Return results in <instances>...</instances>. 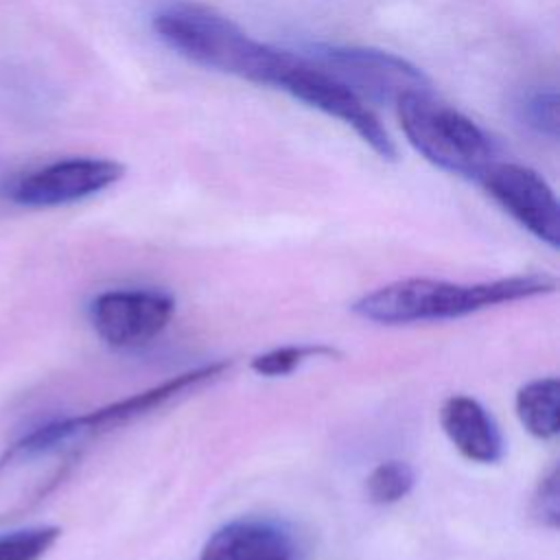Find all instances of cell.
Wrapping results in <instances>:
<instances>
[{
    "mask_svg": "<svg viewBox=\"0 0 560 560\" xmlns=\"http://www.w3.org/2000/svg\"><path fill=\"white\" fill-rule=\"evenodd\" d=\"M155 35L188 61L280 90L298 55L247 35L238 24L199 2H173L153 20Z\"/></svg>",
    "mask_w": 560,
    "mask_h": 560,
    "instance_id": "7a4b0ae2",
    "label": "cell"
},
{
    "mask_svg": "<svg viewBox=\"0 0 560 560\" xmlns=\"http://www.w3.org/2000/svg\"><path fill=\"white\" fill-rule=\"evenodd\" d=\"M175 300L151 287H125L101 291L88 306V319L98 339L114 350L149 346L171 324Z\"/></svg>",
    "mask_w": 560,
    "mask_h": 560,
    "instance_id": "8992f818",
    "label": "cell"
},
{
    "mask_svg": "<svg viewBox=\"0 0 560 560\" xmlns=\"http://www.w3.org/2000/svg\"><path fill=\"white\" fill-rule=\"evenodd\" d=\"M280 90L352 127L359 138L370 144L372 151L383 160L396 158V147L387 129L381 125L378 116L368 107V103L308 57H295L291 70L280 83Z\"/></svg>",
    "mask_w": 560,
    "mask_h": 560,
    "instance_id": "52a82bcc",
    "label": "cell"
},
{
    "mask_svg": "<svg viewBox=\"0 0 560 560\" xmlns=\"http://www.w3.org/2000/svg\"><path fill=\"white\" fill-rule=\"evenodd\" d=\"M88 435L74 418H57L15 440L0 455V525L33 512L68 475Z\"/></svg>",
    "mask_w": 560,
    "mask_h": 560,
    "instance_id": "3957f363",
    "label": "cell"
},
{
    "mask_svg": "<svg viewBox=\"0 0 560 560\" xmlns=\"http://www.w3.org/2000/svg\"><path fill=\"white\" fill-rule=\"evenodd\" d=\"M479 182L516 223L551 249H558L560 206L542 175L523 164L494 162Z\"/></svg>",
    "mask_w": 560,
    "mask_h": 560,
    "instance_id": "9c48e42d",
    "label": "cell"
},
{
    "mask_svg": "<svg viewBox=\"0 0 560 560\" xmlns=\"http://www.w3.org/2000/svg\"><path fill=\"white\" fill-rule=\"evenodd\" d=\"M440 427L455 451L468 462L497 464L505 453L497 420L472 396H448L440 407Z\"/></svg>",
    "mask_w": 560,
    "mask_h": 560,
    "instance_id": "8fae6325",
    "label": "cell"
},
{
    "mask_svg": "<svg viewBox=\"0 0 560 560\" xmlns=\"http://www.w3.org/2000/svg\"><path fill=\"white\" fill-rule=\"evenodd\" d=\"M416 486V470L409 462H378L365 477V494L374 505H394L402 501Z\"/></svg>",
    "mask_w": 560,
    "mask_h": 560,
    "instance_id": "4fadbf2b",
    "label": "cell"
},
{
    "mask_svg": "<svg viewBox=\"0 0 560 560\" xmlns=\"http://www.w3.org/2000/svg\"><path fill=\"white\" fill-rule=\"evenodd\" d=\"M330 77L339 79L363 101H398L416 90H429V79L407 59L368 46L322 44L308 57Z\"/></svg>",
    "mask_w": 560,
    "mask_h": 560,
    "instance_id": "5b68a950",
    "label": "cell"
},
{
    "mask_svg": "<svg viewBox=\"0 0 560 560\" xmlns=\"http://www.w3.org/2000/svg\"><path fill=\"white\" fill-rule=\"evenodd\" d=\"M551 291H556V280L545 273H525L483 282L405 278L363 293L352 304V313L385 326L446 322Z\"/></svg>",
    "mask_w": 560,
    "mask_h": 560,
    "instance_id": "6da1fadb",
    "label": "cell"
},
{
    "mask_svg": "<svg viewBox=\"0 0 560 560\" xmlns=\"http://www.w3.org/2000/svg\"><path fill=\"white\" fill-rule=\"evenodd\" d=\"M532 518L547 527L556 529L560 523V488H558V468L551 466L547 475L538 481L532 499H529Z\"/></svg>",
    "mask_w": 560,
    "mask_h": 560,
    "instance_id": "e0dca14e",
    "label": "cell"
},
{
    "mask_svg": "<svg viewBox=\"0 0 560 560\" xmlns=\"http://www.w3.org/2000/svg\"><path fill=\"white\" fill-rule=\"evenodd\" d=\"M398 122L409 144L433 166L481 179L494 164L488 136L459 109L433 98L429 90L398 96Z\"/></svg>",
    "mask_w": 560,
    "mask_h": 560,
    "instance_id": "277c9868",
    "label": "cell"
},
{
    "mask_svg": "<svg viewBox=\"0 0 560 560\" xmlns=\"http://www.w3.org/2000/svg\"><path fill=\"white\" fill-rule=\"evenodd\" d=\"M57 525H28L0 532V560H42L59 540Z\"/></svg>",
    "mask_w": 560,
    "mask_h": 560,
    "instance_id": "9a60e30c",
    "label": "cell"
},
{
    "mask_svg": "<svg viewBox=\"0 0 560 560\" xmlns=\"http://www.w3.org/2000/svg\"><path fill=\"white\" fill-rule=\"evenodd\" d=\"M521 120L538 131L540 136H558V94L556 90H536L529 92L518 105Z\"/></svg>",
    "mask_w": 560,
    "mask_h": 560,
    "instance_id": "2e32d148",
    "label": "cell"
},
{
    "mask_svg": "<svg viewBox=\"0 0 560 560\" xmlns=\"http://www.w3.org/2000/svg\"><path fill=\"white\" fill-rule=\"evenodd\" d=\"M337 354L339 352L326 343H289V346L271 348L267 352L256 354L249 361V368L258 376L278 378V376H287V374L295 372L300 365H304L311 359H330Z\"/></svg>",
    "mask_w": 560,
    "mask_h": 560,
    "instance_id": "5bb4252c",
    "label": "cell"
},
{
    "mask_svg": "<svg viewBox=\"0 0 560 560\" xmlns=\"http://www.w3.org/2000/svg\"><path fill=\"white\" fill-rule=\"evenodd\" d=\"M125 166L107 158H68L46 164L15 179L9 199L24 208H57L88 199L118 179Z\"/></svg>",
    "mask_w": 560,
    "mask_h": 560,
    "instance_id": "ba28073f",
    "label": "cell"
},
{
    "mask_svg": "<svg viewBox=\"0 0 560 560\" xmlns=\"http://www.w3.org/2000/svg\"><path fill=\"white\" fill-rule=\"evenodd\" d=\"M298 556L300 547L284 523L243 516L212 532L199 560H298Z\"/></svg>",
    "mask_w": 560,
    "mask_h": 560,
    "instance_id": "30bf717a",
    "label": "cell"
},
{
    "mask_svg": "<svg viewBox=\"0 0 560 560\" xmlns=\"http://www.w3.org/2000/svg\"><path fill=\"white\" fill-rule=\"evenodd\" d=\"M523 429L538 440H553L560 431V383L556 376H538L518 387L514 398Z\"/></svg>",
    "mask_w": 560,
    "mask_h": 560,
    "instance_id": "7c38bea8",
    "label": "cell"
}]
</instances>
